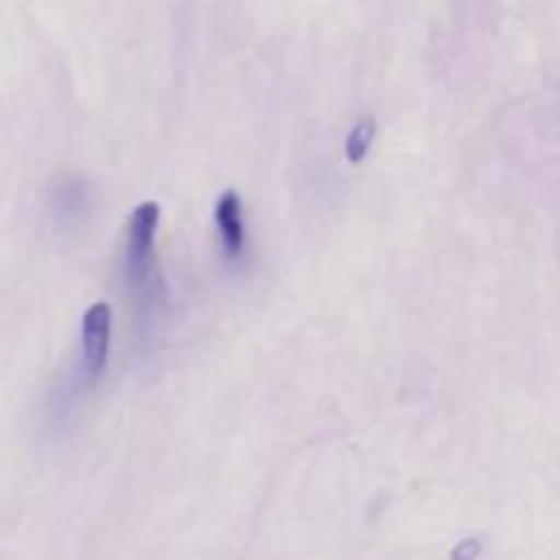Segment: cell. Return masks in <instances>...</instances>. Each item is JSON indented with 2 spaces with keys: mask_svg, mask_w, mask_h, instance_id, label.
Listing matches in <instances>:
<instances>
[{
  "mask_svg": "<svg viewBox=\"0 0 560 560\" xmlns=\"http://www.w3.org/2000/svg\"><path fill=\"white\" fill-rule=\"evenodd\" d=\"M159 202H140L129 219V230H126V277L135 288L151 282V266H153V241H156L159 230Z\"/></svg>",
  "mask_w": 560,
  "mask_h": 560,
  "instance_id": "1",
  "label": "cell"
},
{
  "mask_svg": "<svg viewBox=\"0 0 560 560\" xmlns=\"http://www.w3.org/2000/svg\"><path fill=\"white\" fill-rule=\"evenodd\" d=\"M109 337H113V306L98 301L82 315V361L93 377L102 375L107 366Z\"/></svg>",
  "mask_w": 560,
  "mask_h": 560,
  "instance_id": "2",
  "label": "cell"
},
{
  "mask_svg": "<svg viewBox=\"0 0 560 560\" xmlns=\"http://www.w3.org/2000/svg\"><path fill=\"white\" fill-rule=\"evenodd\" d=\"M217 228L222 233V244L230 257L244 249V217H241V197L235 191H224L217 202Z\"/></svg>",
  "mask_w": 560,
  "mask_h": 560,
  "instance_id": "3",
  "label": "cell"
},
{
  "mask_svg": "<svg viewBox=\"0 0 560 560\" xmlns=\"http://www.w3.org/2000/svg\"><path fill=\"white\" fill-rule=\"evenodd\" d=\"M372 140H375V118H372V115H364V118H359V124L350 129L348 142H345V153H348L350 162H364V156L372 148Z\"/></svg>",
  "mask_w": 560,
  "mask_h": 560,
  "instance_id": "4",
  "label": "cell"
}]
</instances>
